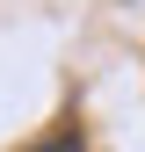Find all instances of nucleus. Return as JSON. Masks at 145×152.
Segmentation results:
<instances>
[{
  "label": "nucleus",
  "instance_id": "f257e3e1",
  "mask_svg": "<svg viewBox=\"0 0 145 152\" xmlns=\"http://www.w3.org/2000/svg\"><path fill=\"white\" fill-rule=\"evenodd\" d=\"M29 152H80V138H65V130H58V138H44V145H29Z\"/></svg>",
  "mask_w": 145,
  "mask_h": 152
}]
</instances>
